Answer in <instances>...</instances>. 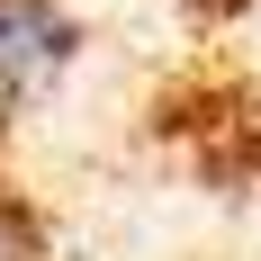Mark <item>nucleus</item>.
Here are the masks:
<instances>
[{
	"mask_svg": "<svg viewBox=\"0 0 261 261\" xmlns=\"http://www.w3.org/2000/svg\"><path fill=\"white\" fill-rule=\"evenodd\" d=\"M72 45L81 36H72V18L54 0H0V126L72 63Z\"/></svg>",
	"mask_w": 261,
	"mask_h": 261,
	"instance_id": "f257e3e1",
	"label": "nucleus"
}]
</instances>
